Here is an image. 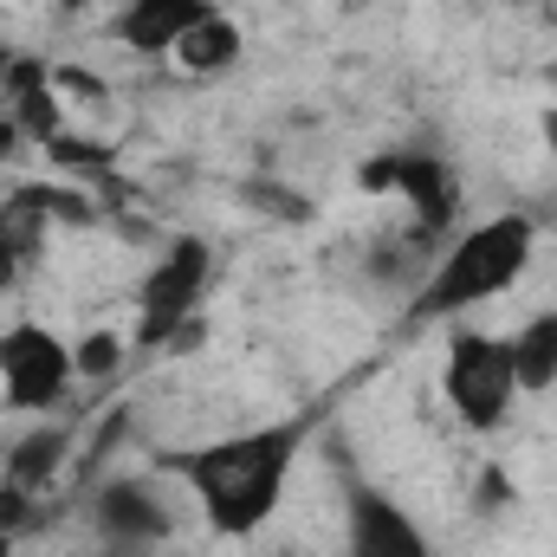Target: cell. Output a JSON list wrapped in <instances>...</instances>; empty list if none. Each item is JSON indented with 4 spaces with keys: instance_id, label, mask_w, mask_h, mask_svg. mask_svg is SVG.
Masks as SVG:
<instances>
[{
    "instance_id": "1",
    "label": "cell",
    "mask_w": 557,
    "mask_h": 557,
    "mask_svg": "<svg viewBox=\"0 0 557 557\" xmlns=\"http://www.w3.org/2000/svg\"><path fill=\"white\" fill-rule=\"evenodd\" d=\"M298 447H305V421H267V428H240V434H221L201 447H169L162 473L182 480V493L201 506L208 532L253 539L292 486Z\"/></svg>"
},
{
    "instance_id": "2",
    "label": "cell",
    "mask_w": 557,
    "mask_h": 557,
    "mask_svg": "<svg viewBox=\"0 0 557 557\" xmlns=\"http://www.w3.org/2000/svg\"><path fill=\"white\" fill-rule=\"evenodd\" d=\"M532 253H539V221L519 214V208H512V214H493V221H480V227H467V234H454L447 253L421 273L409 324H441V318H460V311H473V305L506 298V292L525 278Z\"/></svg>"
},
{
    "instance_id": "3",
    "label": "cell",
    "mask_w": 557,
    "mask_h": 557,
    "mask_svg": "<svg viewBox=\"0 0 557 557\" xmlns=\"http://www.w3.org/2000/svg\"><path fill=\"white\" fill-rule=\"evenodd\" d=\"M363 195H396L409 201V253H428L434 240H447V227L460 221V175L447 156L434 149H383L357 169Z\"/></svg>"
},
{
    "instance_id": "4",
    "label": "cell",
    "mask_w": 557,
    "mask_h": 557,
    "mask_svg": "<svg viewBox=\"0 0 557 557\" xmlns=\"http://www.w3.org/2000/svg\"><path fill=\"white\" fill-rule=\"evenodd\" d=\"M441 396H447V409L460 416V428L493 434L499 421L512 416V403L525 396V389H519V370H512V344H506V337H486V331H447V350H441Z\"/></svg>"
},
{
    "instance_id": "5",
    "label": "cell",
    "mask_w": 557,
    "mask_h": 557,
    "mask_svg": "<svg viewBox=\"0 0 557 557\" xmlns=\"http://www.w3.org/2000/svg\"><path fill=\"white\" fill-rule=\"evenodd\" d=\"M208 285H214V247L201 234H175L137 285V337L131 344L137 350H169L182 337V324H195Z\"/></svg>"
},
{
    "instance_id": "6",
    "label": "cell",
    "mask_w": 557,
    "mask_h": 557,
    "mask_svg": "<svg viewBox=\"0 0 557 557\" xmlns=\"http://www.w3.org/2000/svg\"><path fill=\"white\" fill-rule=\"evenodd\" d=\"M78 383V363H72V344L33 318L7 324L0 331V396L7 409L20 416H52Z\"/></svg>"
},
{
    "instance_id": "7",
    "label": "cell",
    "mask_w": 557,
    "mask_h": 557,
    "mask_svg": "<svg viewBox=\"0 0 557 557\" xmlns=\"http://www.w3.org/2000/svg\"><path fill=\"white\" fill-rule=\"evenodd\" d=\"M72 221H91V201L78 188H59V182H33V188H13L0 201V298L13 285H26V273L39 267L52 227H72Z\"/></svg>"
},
{
    "instance_id": "8",
    "label": "cell",
    "mask_w": 557,
    "mask_h": 557,
    "mask_svg": "<svg viewBox=\"0 0 557 557\" xmlns=\"http://www.w3.org/2000/svg\"><path fill=\"white\" fill-rule=\"evenodd\" d=\"M344 557H434V545L396 493L344 473Z\"/></svg>"
},
{
    "instance_id": "9",
    "label": "cell",
    "mask_w": 557,
    "mask_h": 557,
    "mask_svg": "<svg viewBox=\"0 0 557 557\" xmlns=\"http://www.w3.org/2000/svg\"><path fill=\"white\" fill-rule=\"evenodd\" d=\"M91 525L104 532L111 552H149L169 539V506L149 480H104L91 499Z\"/></svg>"
},
{
    "instance_id": "10",
    "label": "cell",
    "mask_w": 557,
    "mask_h": 557,
    "mask_svg": "<svg viewBox=\"0 0 557 557\" xmlns=\"http://www.w3.org/2000/svg\"><path fill=\"white\" fill-rule=\"evenodd\" d=\"M214 7H221V0H124L117 20H111V39H117L124 52H137V59H169L175 39H182L195 20H208Z\"/></svg>"
},
{
    "instance_id": "11",
    "label": "cell",
    "mask_w": 557,
    "mask_h": 557,
    "mask_svg": "<svg viewBox=\"0 0 557 557\" xmlns=\"http://www.w3.org/2000/svg\"><path fill=\"white\" fill-rule=\"evenodd\" d=\"M240 52H247V33H240V20L227 13V7H214L208 20H195L182 39H175V65L188 72V78H227L234 65H240Z\"/></svg>"
},
{
    "instance_id": "12",
    "label": "cell",
    "mask_w": 557,
    "mask_h": 557,
    "mask_svg": "<svg viewBox=\"0 0 557 557\" xmlns=\"http://www.w3.org/2000/svg\"><path fill=\"white\" fill-rule=\"evenodd\" d=\"M506 344H512V370H519V389H525V396L557 389V311L525 318Z\"/></svg>"
},
{
    "instance_id": "13",
    "label": "cell",
    "mask_w": 557,
    "mask_h": 557,
    "mask_svg": "<svg viewBox=\"0 0 557 557\" xmlns=\"http://www.w3.org/2000/svg\"><path fill=\"white\" fill-rule=\"evenodd\" d=\"M72 454V434L65 428H39V434H20V447L7 454V486H26V493H46L59 480Z\"/></svg>"
},
{
    "instance_id": "14",
    "label": "cell",
    "mask_w": 557,
    "mask_h": 557,
    "mask_svg": "<svg viewBox=\"0 0 557 557\" xmlns=\"http://www.w3.org/2000/svg\"><path fill=\"white\" fill-rule=\"evenodd\" d=\"M72 363H78V383H111L124 370V337L117 331H85L72 344Z\"/></svg>"
},
{
    "instance_id": "15",
    "label": "cell",
    "mask_w": 557,
    "mask_h": 557,
    "mask_svg": "<svg viewBox=\"0 0 557 557\" xmlns=\"http://www.w3.org/2000/svg\"><path fill=\"white\" fill-rule=\"evenodd\" d=\"M33 499H39V493H26V486H7V480H0V532H7L13 545H20V532H33V525H39V506H33Z\"/></svg>"
},
{
    "instance_id": "16",
    "label": "cell",
    "mask_w": 557,
    "mask_h": 557,
    "mask_svg": "<svg viewBox=\"0 0 557 557\" xmlns=\"http://www.w3.org/2000/svg\"><path fill=\"white\" fill-rule=\"evenodd\" d=\"M539 137H545V149H552V156H557V104H552V111H545V117H539Z\"/></svg>"
},
{
    "instance_id": "17",
    "label": "cell",
    "mask_w": 557,
    "mask_h": 557,
    "mask_svg": "<svg viewBox=\"0 0 557 557\" xmlns=\"http://www.w3.org/2000/svg\"><path fill=\"white\" fill-rule=\"evenodd\" d=\"M0 557H13V539H7V532H0Z\"/></svg>"
},
{
    "instance_id": "18",
    "label": "cell",
    "mask_w": 557,
    "mask_h": 557,
    "mask_svg": "<svg viewBox=\"0 0 557 557\" xmlns=\"http://www.w3.org/2000/svg\"><path fill=\"white\" fill-rule=\"evenodd\" d=\"M98 557H131V552H98Z\"/></svg>"
},
{
    "instance_id": "19",
    "label": "cell",
    "mask_w": 557,
    "mask_h": 557,
    "mask_svg": "<svg viewBox=\"0 0 557 557\" xmlns=\"http://www.w3.org/2000/svg\"><path fill=\"white\" fill-rule=\"evenodd\" d=\"M162 557H195V552H162Z\"/></svg>"
},
{
    "instance_id": "20",
    "label": "cell",
    "mask_w": 557,
    "mask_h": 557,
    "mask_svg": "<svg viewBox=\"0 0 557 557\" xmlns=\"http://www.w3.org/2000/svg\"><path fill=\"white\" fill-rule=\"evenodd\" d=\"M59 7H85V0H59Z\"/></svg>"
}]
</instances>
